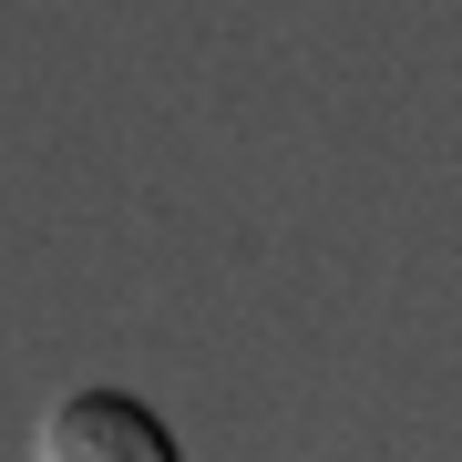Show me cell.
<instances>
[{
    "label": "cell",
    "instance_id": "6da1fadb",
    "mask_svg": "<svg viewBox=\"0 0 462 462\" xmlns=\"http://www.w3.org/2000/svg\"><path fill=\"white\" fill-rule=\"evenodd\" d=\"M42 462H175V431L134 391H72L42 421Z\"/></svg>",
    "mask_w": 462,
    "mask_h": 462
}]
</instances>
